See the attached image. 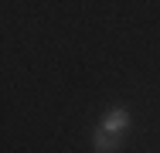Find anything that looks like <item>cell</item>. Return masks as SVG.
Listing matches in <instances>:
<instances>
[{
    "instance_id": "2",
    "label": "cell",
    "mask_w": 160,
    "mask_h": 153,
    "mask_svg": "<svg viewBox=\"0 0 160 153\" xmlns=\"http://www.w3.org/2000/svg\"><path fill=\"white\" fill-rule=\"evenodd\" d=\"M119 146H123V136H112V133L96 126V133H92V150L96 153H116Z\"/></svg>"
},
{
    "instance_id": "1",
    "label": "cell",
    "mask_w": 160,
    "mask_h": 153,
    "mask_svg": "<svg viewBox=\"0 0 160 153\" xmlns=\"http://www.w3.org/2000/svg\"><path fill=\"white\" fill-rule=\"evenodd\" d=\"M129 126H133V112H129L126 106H112V109L102 112V119H99V129H106V133H112V136H123V140H126Z\"/></svg>"
}]
</instances>
